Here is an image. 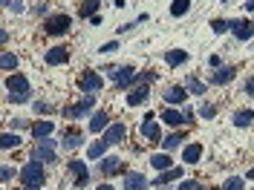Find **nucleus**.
Instances as JSON below:
<instances>
[{
  "label": "nucleus",
  "instance_id": "obj_1",
  "mask_svg": "<svg viewBox=\"0 0 254 190\" xmlns=\"http://www.w3.org/2000/svg\"><path fill=\"white\" fill-rule=\"evenodd\" d=\"M6 90H9V104H26L32 98L29 78L20 75V72H12V75L6 78Z\"/></svg>",
  "mask_w": 254,
  "mask_h": 190
},
{
  "label": "nucleus",
  "instance_id": "obj_2",
  "mask_svg": "<svg viewBox=\"0 0 254 190\" xmlns=\"http://www.w3.org/2000/svg\"><path fill=\"white\" fill-rule=\"evenodd\" d=\"M58 158V142L52 139H44L32 147V161H41V164H52Z\"/></svg>",
  "mask_w": 254,
  "mask_h": 190
},
{
  "label": "nucleus",
  "instance_id": "obj_3",
  "mask_svg": "<svg viewBox=\"0 0 254 190\" xmlns=\"http://www.w3.org/2000/svg\"><path fill=\"white\" fill-rule=\"evenodd\" d=\"M44 179H47V173H44V164H41V161H29V164L20 170V182H23V188H41Z\"/></svg>",
  "mask_w": 254,
  "mask_h": 190
},
{
  "label": "nucleus",
  "instance_id": "obj_4",
  "mask_svg": "<svg viewBox=\"0 0 254 190\" xmlns=\"http://www.w3.org/2000/svg\"><path fill=\"white\" fill-rule=\"evenodd\" d=\"M110 78L116 81L119 90H133V87H136V78H139V72H136L133 66H116V69H110Z\"/></svg>",
  "mask_w": 254,
  "mask_h": 190
},
{
  "label": "nucleus",
  "instance_id": "obj_5",
  "mask_svg": "<svg viewBox=\"0 0 254 190\" xmlns=\"http://www.w3.org/2000/svg\"><path fill=\"white\" fill-rule=\"evenodd\" d=\"M78 90L84 95H95L98 90H104V78L95 72V69H90V72H81L78 78Z\"/></svg>",
  "mask_w": 254,
  "mask_h": 190
},
{
  "label": "nucleus",
  "instance_id": "obj_6",
  "mask_svg": "<svg viewBox=\"0 0 254 190\" xmlns=\"http://www.w3.org/2000/svg\"><path fill=\"white\" fill-rule=\"evenodd\" d=\"M69 26H72V17L69 15H52V17L44 20V32L52 35V38H55V35H66Z\"/></svg>",
  "mask_w": 254,
  "mask_h": 190
},
{
  "label": "nucleus",
  "instance_id": "obj_7",
  "mask_svg": "<svg viewBox=\"0 0 254 190\" xmlns=\"http://www.w3.org/2000/svg\"><path fill=\"white\" fill-rule=\"evenodd\" d=\"M93 107H95V95H84L78 104H72V107L64 110V118H81V115H87Z\"/></svg>",
  "mask_w": 254,
  "mask_h": 190
},
{
  "label": "nucleus",
  "instance_id": "obj_8",
  "mask_svg": "<svg viewBox=\"0 0 254 190\" xmlns=\"http://www.w3.org/2000/svg\"><path fill=\"white\" fill-rule=\"evenodd\" d=\"M228 32H231L237 41H249V38L254 35V26H252V20L237 17V20H228Z\"/></svg>",
  "mask_w": 254,
  "mask_h": 190
},
{
  "label": "nucleus",
  "instance_id": "obj_9",
  "mask_svg": "<svg viewBox=\"0 0 254 190\" xmlns=\"http://www.w3.org/2000/svg\"><path fill=\"white\" fill-rule=\"evenodd\" d=\"M150 98V84H136L133 90H127V107H139Z\"/></svg>",
  "mask_w": 254,
  "mask_h": 190
},
{
  "label": "nucleus",
  "instance_id": "obj_10",
  "mask_svg": "<svg viewBox=\"0 0 254 190\" xmlns=\"http://www.w3.org/2000/svg\"><path fill=\"white\" fill-rule=\"evenodd\" d=\"M234 78H237V69H234V66H217V69L211 72V84H214V87H225V84H231Z\"/></svg>",
  "mask_w": 254,
  "mask_h": 190
},
{
  "label": "nucleus",
  "instance_id": "obj_11",
  "mask_svg": "<svg viewBox=\"0 0 254 190\" xmlns=\"http://www.w3.org/2000/svg\"><path fill=\"white\" fill-rule=\"evenodd\" d=\"M162 98L168 101V107H179V104H185L188 90H185V87H179V84H174V87H168V90L162 93Z\"/></svg>",
  "mask_w": 254,
  "mask_h": 190
},
{
  "label": "nucleus",
  "instance_id": "obj_12",
  "mask_svg": "<svg viewBox=\"0 0 254 190\" xmlns=\"http://www.w3.org/2000/svg\"><path fill=\"white\" fill-rule=\"evenodd\" d=\"M29 130H32V136H35V142H44V139H49L55 133V121L52 118H44V121H35Z\"/></svg>",
  "mask_w": 254,
  "mask_h": 190
},
{
  "label": "nucleus",
  "instance_id": "obj_13",
  "mask_svg": "<svg viewBox=\"0 0 254 190\" xmlns=\"http://www.w3.org/2000/svg\"><path fill=\"white\" fill-rule=\"evenodd\" d=\"M122 170V158L119 156H104V158H98V173L104 176H113V173H119Z\"/></svg>",
  "mask_w": 254,
  "mask_h": 190
},
{
  "label": "nucleus",
  "instance_id": "obj_14",
  "mask_svg": "<svg viewBox=\"0 0 254 190\" xmlns=\"http://www.w3.org/2000/svg\"><path fill=\"white\" fill-rule=\"evenodd\" d=\"M125 136H127V127L125 124H110L104 133H101V139L110 144V147H113V144H119V142H125Z\"/></svg>",
  "mask_w": 254,
  "mask_h": 190
},
{
  "label": "nucleus",
  "instance_id": "obj_15",
  "mask_svg": "<svg viewBox=\"0 0 254 190\" xmlns=\"http://www.w3.org/2000/svg\"><path fill=\"white\" fill-rule=\"evenodd\" d=\"M179 179H182V167H171V170H162L150 182V188H162V185H171V182H179Z\"/></svg>",
  "mask_w": 254,
  "mask_h": 190
},
{
  "label": "nucleus",
  "instance_id": "obj_16",
  "mask_svg": "<svg viewBox=\"0 0 254 190\" xmlns=\"http://www.w3.org/2000/svg\"><path fill=\"white\" fill-rule=\"evenodd\" d=\"M142 136H144L150 144H153V142H162V133H159V124L153 121V115H144V121H142Z\"/></svg>",
  "mask_w": 254,
  "mask_h": 190
},
{
  "label": "nucleus",
  "instance_id": "obj_17",
  "mask_svg": "<svg viewBox=\"0 0 254 190\" xmlns=\"http://www.w3.org/2000/svg\"><path fill=\"white\" fill-rule=\"evenodd\" d=\"M69 170L75 173V188H84V185L90 182V173H87V164H84L81 158H72V161H69Z\"/></svg>",
  "mask_w": 254,
  "mask_h": 190
},
{
  "label": "nucleus",
  "instance_id": "obj_18",
  "mask_svg": "<svg viewBox=\"0 0 254 190\" xmlns=\"http://www.w3.org/2000/svg\"><path fill=\"white\" fill-rule=\"evenodd\" d=\"M202 153H205V150H202V144H199V142H190L188 147L182 150V161H185V164H199Z\"/></svg>",
  "mask_w": 254,
  "mask_h": 190
},
{
  "label": "nucleus",
  "instance_id": "obj_19",
  "mask_svg": "<svg viewBox=\"0 0 254 190\" xmlns=\"http://www.w3.org/2000/svg\"><path fill=\"white\" fill-rule=\"evenodd\" d=\"M122 188L125 190H147L150 182H147L142 173H125V185H122Z\"/></svg>",
  "mask_w": 254,
  "mask_h": 190
},
{
  "label": "nucleus",
  "instance_id": "obj_20",
  "mask_svg": "<svg viewBox=\"0 0 254 190\" xmlns=\"http://www.w3.org/2000/svg\"><path fill=\"white\" fill-rule=\"evenodd\" d=\"M159 118H162V121H165V124H168V127H182V124H185V121H188V118H185V112L174 110V107H168V110L162 112Z\"/></svg>",
  "mask_w": 254,
  "mask_h": 190
},
{
  "label": "nucleus",
  "instance_id": "obj_21",
  "mask_svg": "<svg viewBox=\"0 0 254 190\" xmlns=\"http://www.w3.org/2000/svg\"><path fill=\"white\" fill-rule=\"evenodd\" d=\"M107 127H110V115L104 110L93 112V118H90V133H104Z\"/></svg>",
  "mask_w": 254,
  "mask_h": 190
},
{
  "label": "nucleus",
  "instance_id": "obj_22",
  "mask_svg": "<svg viewBox=\"0 0 254 190\" xmlns=\"http://www.w3.org/2000/svg\"><path fill=\"white\" fill-rule=\"evenodd\" d=\"M69 61V49L66 47H55V49H49L47 52V63L49 66H55V63H66Z\"/></svg>",
  "mask_w": 254,
  "mask_h": 190
},
{
  "label": "nucleus",
  "instance_id": "obj_23",
  "mask_svg": "<svg viewBox=\"0 0 254 190\" xmlns=\"http://www.w3.org/2000/svg\"><path fill=\"white\" fill-rule=\"evenodd\" d=\"M110 150V144L104 142V139H98V142H93L90 147H87V158H93V161H98V158H104V153Z\"/></svg>",
  "mask_w": 254,
  "mask_h": 190
},
{
  "label": "nucleus",
  "instance_id": "obj_24",
  "mask_svg": "<svg viewBox=\"0 0 254 190\" xmlns=\"http://www.w3.org/2000/svg\"><path fill=\"white\" fill-rule=\"evenodd\" d=\"M150 167L159 170V173H162V170H171V167H174V158L168 156V153H156V156H150Z\"/></svg>",
  "mask_w": 254,
  "mask_h": 190
},
{
  "label": "nucleus",
  "instance_id": "obj_25",
  "mask_svg": "<svg viewBox=\"0 0 254 190\" xmlns=\"http://www.w3.org/2000/svg\"><path fill=\"white\" fill-rule=\"evenodd\" d=\"M185 90H188V95H205L208 84H205V81H199L196 75H190V78L185 81Z\"/></svg>",
  "mask_w": 254,
  "mask_h": 190
},
{
  "label": "nucleus",
  "instance_id": "obj_26",
  "mask_svg": "<svg viewBox=\"0 0 254 190\" xmlns=\"http://www.w3.org/2000/svg\"><path fill=\"white\" fill-rule=\"evenodd\" d=\"M188 61V52L185 49H168L165 52V63H171V66H179V63Z\"/></svg>",
  "mask_w": 254,
  "mask_h": 190
},
{
  "label": "nucleus",
  "instance_id": "obj_27",
  "mask_svg": "<svg viewBox=\"0 0 254 190\" xmlns=\"http://www.w3.org/2000/svg\"><path fill=\"white\" fill-rule=\"evenodd\" d=\"M17 147H20L17 133H0V150H17Z\"/></svg>",
  "mask_w": 254,
  "mask_h": 190
},
{
  "label": "nucleus",
  "instance_id": "obj_28",
  "mask_svg": "<svg viewBox=\"0 0 254 190\" xmlns=\"http://www.w3.org/2000/svg\"><path fill=\"white\" fill-rule=\"evenodd\" d=\"M17 55L15 52H3V55H0V69H3V72H15L17 69Z\"/></svg>",
  "mask_w": 254,
  "mask_h": 190
},
{
  "label": "nucleus",
  "instance_id": "obj_29",
  "mask_svg": "<svg viewBox=\"0 0 254 190\" xmlns=\"http://www.w3.org/2000/svg\"><path fill=\"white\" fill-rule=\"evenodd\" d=\"M98 6H101V0H84V3H78V17H93L98 12Z\"/></svg>",
  "mask_w": 254,
  "mask_h": 190
},
{
  "label": "nucleus",
  "instance_id": "obj_30",
  "mask_svg": "<svg viewBox=\"0 0 254 190\" xmlns=\"http://www.w3.org/2000/svg\"><path fill=\"white\" fill-rule=\"evenodd\" d=\"M182 142H185V139H182V133H171V136H165V139H162V147H165V153H174Z\"/></svg>",
  "mask_w": 254,
  "mask_h": 190
},
{
  "label": "nucleus",
  "instance_id": "obj_31",
  "mask_svg": "<svg viewBox=\"0 0 254 190\" xmlns=\"http://www.w3.org/2000/svg\"><path fill=\"white\" fill-rule=\"evenodd\" d=\"M254 121V110H237L234 112V127H249Z\"/></svg>",
  "mask_w": 254,
  "mask_h": 190
},
{
  "label": "nucleus",
  "instance_id": "obj_32",
  "mask_svg": "<svg viewBox=\"0 0 254 190\" xmlns=\"http://www.w3.org/2000/svg\"><path fill=\"white\" fill-rule=\"evenodd\" d=\"M188 9H190V0H174V3H171V15L174 17H185Z\"/></svg>",
  "mask_w": 254,
  "mask_h": 190
},
{
  "label": "nucleus",
  "instance_id": "obj_33",
  "mask_svg": "<svg viewBox=\"0 0 254 190\" xmlns=\"http://www.w3.org/2000/svg\"><path fill=\"white\" fill-rule=\"evenodd\" d=\"M81 144H84V136H81V133H66V136H64V147H66V150H75Z\"/></svg>",
  "mask_w": 254,
  "mask_h": 190
},
{
  "label": "nucleus",
  "instance_id": "obj_34",
  "mask_svg": "<svg viewBox=\"0 0 254 190\" xmlns=\"http://www.w3.org/2000/svg\"><path fill=\"white\" fill-rule=\"evenodd\" d=\"M246 188V179L243 176H231V179H225V185H222V190H243Z\"/></svg>",
  "mask_w": 254,
  "mask_h": 190
},
{
  "label": "nucleus",
  "instance_id": "obj_35",
  "mask_svg": "<svg viewBox=\"0 0 254 190\" xmlns=\"http://www.w3.org/2000/svg\"><path fill=\"white\" fill-rule=\"evenodd\" d=\"M211 32H214V35H225V32H228V20H225V17H214V20H211Z\"/></svg>",
  "mask_w": 254,
  "mask_h": 190
},
{
  "label": "nucleus",
  "instance_id": "obj_36",
  "mask_svg": "<svg viewBox=\"0 0 254 190\" xmlns=\"http://www.w3.org/2000/svg\"><path fill=\"white\" fill-rule=\"evenodd\" d=\"M116 49H119V41H107V44H101V47H98V52H101V55H113Z\"/></svg>",
  "mask_w": 254,
  "mask_h": 190
},
{
  "label": "nucleus",
  "instance_id": "obj_37",
  "mask_svg": "<svg viewBox=\"0 0 254 190\" xmlns=\"http://www.w3.org/2000/svg\"><path fill=\"white\" fill-rule=\"evenodd\" d=\"M199 115H202V118H214V115H217V107H214V104H202Z\"/></svg>",
  "mask_w": 254,
  "mask_h": 190
},
{
  "label": "nucleus",
  "instance_id": "obj_38",
  "mask_svg": "<svg viewBox=\"0 0 254 190\" xmlns=\"http://www.w3.org/2000/svg\"><path fill=\"white\" fill-rule=\"evenodd\" d=\"M12 179H15V170H12V167H3V164H0V182H12Z\"/></svg>",
  "mask_w": 254,
  "mask_h": 190
},
{
  "label": "nucleus",
  "instance_id": "obj_39",
  "mask_svg": "<svg viewBox=\"0 0 254 190\" xmlns=\"http://www.w3.org/2000/svg\"><path fill=\"white\" fill-rule=\"evenodd\" d=\"M179 190H205V185H199V182H179Z\"/></svg>",
  "mask_w": 254,
  "mask_h": 190
},
{
  "label": "nucleus",
  "instance_id": "obj_40",
  "mask_svg": "<svg viewBox=\"0 0 254 190\" xmlns=\"http://www.w3.org/2000/svg\"><path fill=\"white\" fill-rule=\"evenodd\" d=\"M246 95H249V98H254V75H249V78H246Z\"/></svg>",
  "mask_w": 254,
  "mask_h": 190
},
{
  "label": "nucleus",
  "instance_id": "obj_41",
  "mask_svg": "<svg viewBox=\"0 0 254 190\" xmlns=\"http://www.w3.org/2000/svg\"><path fill=\"white\" fill-rule=\"evenodd\" d=\"M32 12H35V15H47L49 6H47V3H35V9H32Z\"/></svg>",
  "mask_w": 254,
  "mask_h": 190
},
{
  "label": "nucleus",
  "instance_id": "obj_42",
  "mask_svg": "<svg viewBox=\"0 0 254 190\" xmlns=\"http://www.w3.org/2000/svg\"><path fill=\"white\" fill-rule=\"evenodd\" d=\"M208 63H211V66H214V69H217V66H222L220 55H211V58H208Z\"/></svg>",
  "mask_w": 254,
  "mask_h": 190
},
{
  "label": "nucleus",
  "instance_id": "obj_43",
  "mask_svg": "<svg viewBox=\"0 0 254 190\" xmlns=\"http://www.w3.org/2000/svg\"><path fill=\"white\" fill-rule=\"evenodd\" d=\"M35 112H49V104H44V101H38V104H35Z\"/></svg>",
  "mask_w": 254,
  "mask_h": 190
},
{
  "label": "nucleus",
  "instance_id": "obj_44",
  "mask_svg": "<svg viewBox=\"0 0 254 190\" xmlns=\"http://www.w3.org/2000/svg\"><path fill=\"white\" fill-rule=\"evenodd\" d=\"M15 127H17V130H23V127H32V124L26 121V118H15Z\"/></svg>",
  "mask_w": 254,
  "mask_h": 190
},
{
  "label": "nucleus",
  "instance_id": "obj_45",
  "mask_svg": "<svg viewBox=\"0 0 254 190\" xmlns=\"http://www.w3.org/2000/svg\"><path fill=\"white\" fill-rule=\"evenodd\" d=\"M3 44H9V32L6 29H0V47H3Z\"/></svg>",
  "mask_w": 254,
  "mask_h": 190
},
{
  "label": "nucleus",
  "instance_id": "obj_46",
  "mask_svg": "<svg viewBox=\"0 0 254 190\" xmlns=\"http://www.w3.org/2000/svg\"><path fill=\"white\" fill-rule=\"evenodd\" d=\"M95 190H116V188H113V185H107V182H104L101 188H95Z\"/></svg>",
  "mask_w": 254,
  "mask_h": 190
},
{
  "label": "nucleus",
  "instance_id": "obj_47",
  "mask_svg": "<svg viewBox=\"0 0 254 190\" xmlns=\"http://www.w3.org/2000/svg\"><path fill=\"white\" fill-rule=\"evenodd\" d=\"M246 9H249V12H254V0H246Z\"/></svg>",
  "mask_w": 254,
  "mask_h": 190
},
{
  "label": "nucleus",
  "instance_id": "obj_48",
  "mask_svg": "<svg viewBox=\"0 0 254 190\" xmlns=\"http://www.w3.org/2000/svg\"><path fill=\"white\" fill-rule=\"evenodd\" d=\"M246 179H252V182H254V167H252V170H249V176H246Z\"/></svg>",
  "mask_w": 254,
  "mask_h": 190
},
{
  "label": "nucleus",
  "instance_id": "obj_49",
  "mask_svg": "<svg viewBox=\"0 0 254 190\" xmlns=\"http://www.w3.org/2000/svg\"><path fill=\"white\" fill-rule=\"evenodd\" d=\"M9 3H12V0H0V6H9Z\"/></svg>",
  "mask_w": 254,
  "mask_h": 190
},
{
  "label": "nucleus",
  "instance_id": "obj_50",
  "mask_svg": "<svg viewBox=\"0 0 254 190\" xmlns=\"http://www.w3.org/2000/svg\"><path fill=\"white\" fill-rule=\"evenodd\" d=\"M222 3H231V0H222Z\"/></svg>",
  "mask_w": 254,
  "mask_h": 190
},
{
  "label": "nucleus",
  "instance_id": "obj_51",
  "mask_svg": "<svg viewBox=\"0 0 254 190\" xmlns=\"http://www.w3.org/2000/svg\"><path fill=\"white\" fill-rule=\"evenodd\" d=\"M252 26H254V20H252Z\"/></svg>",
  "mask_w": 254,
  "mask_h": 190
}]
</instances>
